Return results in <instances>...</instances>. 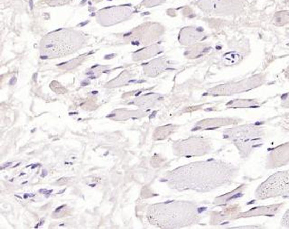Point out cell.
<instances>
[{
	"mask_svg": "<svg viewBox=\"0 0 289 229\" xmlns=\"http://www.w3.org/2000/svg\"><path fill=\"white\" fill-rule=\"evenodd\" d=\"M235 167L217 160L190 163L172 170L166 175L165 181L171 188L177 190L210 192L229 185L237 175Z\"/></svg>",
	"mask_w": 289,
	"mask_h": 229,
	"instance_id": "6da1fadb",
	"label": "cell"
},
{
	"mask_svg": "<svg viewBox=\"0 0 289 229\" xmlns=\"http://www.w3.org/2000/svg\"><path fill=\"white\" fill-rule=\"evenodd\" d=\"M147 218L151 225L162 228H180L200 220V207L185 201H169L149 207Z\"/></svg>",
	"mask_w": 289,
	"mask_h": 229,
	"instance_id": "7a4b0ae2",
	"label": "cell"
},
{
	"mask_svg": "<svg viewBox=\"0 0 289 229\" xmlns=\"http://www.w3.org/2000/svg\"><path fill=\"white\" fill-rule=\"evenodd\" d=\"M87 42V35L77 30H56L42 39L40 56L42 59L62 58L77 52Z\"/></svg>",
	"mask_w": 289,
	"mask_h": 229,
	"instance_id": "3957f363",
	"label": "cell"
},
{
	"mask_svg": "<svg viewBox=\"0 0 289 229\" xmlns=\"http://www.w3.org/2000/svg\"><path fill=\"white\" fill-rule=\"evenodd\" d=\"M224 137L235 144L241 157L245 158L251 154L254 148L261 144L264 130L255 125H245L226 130Z\"/></svg>",
	"mask_w": 289,
	"mask_h": 229,
	"instance_id": "277c9868",
	"label": "cell"
},
{
	"mask_svg": "<svg viewBox=\"0 0 289 229\" xmlns=\"http://www.w3.org/2000/svg\"><path fill=\"white\" fill-rule=\"evenodd\" d=\"M259 200L278 196L289 197V171L277 173L260 185L255 193Z\"/></svg>",
	"mask_w": 289,
	"mask_h": 229,
	"instance_id": "5b68a950",
	"label": "cell"
},
{
	"mask_svg": "<svg viewBox=\"0 0 289 229\" xmlns=\"http://www.w3.org/2000/svg\"><path fill=\"white\" fill-rule=\"evenodd\" d=\"M135 13L131 6L120 5L100 9L96 13V21L102 26H112L132 17Z\"/></svg>",
	"mask_w": 289,
	"mask_h": 229,
	"instance_id": "8992f818",
	"label": "cell"
},
{
	"mask_svg": "<svg viewBox=\"0 0 289 229\" xmlns=\"http://www.w3.org/2000/svg\"><path fill=\"white\" fill-rule=\"evenodd\" d=\"M173 149L174 154L179 156H200L211 151V144L203 137H190L186 140L175 142Z\"/></svg>",
	"mask_w": 289,
	"mask_h": 229,
	"instance_id": "52a82bcc",
	"label": "cell"
},
{
	"mask_svg": "<svg viewBox=\"0 0 289 229\" xmlns=\"http://www.w3.org/2000/svg\"><path fill=\"white\" fill-rule=\"evenodd\" d=\"M265 78L261 75L254 76L237 82H229L223 85L217 86L214 89L208 90L211 95H233L236 93L244 92L262 85Z\"/></svg>",
	"mask_w": 289,
	"mask_h": 229,
	"instance_id": "ba28073f",
	"label": "cell"
},
{
	"mask_svg": "<svg viewBox=\"0 0 289 229\" xmlns=\"http://www.w3.org/2000/svg\"><path fill=\"white\" fill-rule=\"evenodd\" d=\"M162 33L163 27L161 25L157 23H148L135 28L130 34H126L125 38L130 39L132 45H147L159 39Z\"/></svg>",
	"mask_w": 289,
	"mask_h": 229,
	"instance_id": "9c48e42d",
	"label": "cell"
},
{
	"mask_svg": "<svg viewBox=\"0 0 289 229\" xmlns=\"http://www.w3.org/2000/svg\"><path fill=\"white\" fill-rule=\"evenodd\" d=\"M289 163V144H285L275 149L268 156L267 166L269 168L281 167Z\"/></svg>",
	"mask_w": 289,
	"mask_h": 229,
	"instance_id": "30bf717a",
	"label": "cell"
},
{
	"mask_svg": "<svg viewBox=\"0 0 289 229\" xmlns=\"http://www.w3.org/2000/svg\"><path fill=\"white\" fill-rule=\"evenodd\" d=\"M205 37L204 30L199 27L188 26L183 28L179 34V41L183 45H191L200 41Z\"/></svg>",
	"mask_w": 289,
	"mask_h": 229,
	"instance_id": "8fae6325",
	"label": "cell"
},
{
	"mask_svg": "<svg viewBox=\"0 0 289 229\" xmlns=\"http://www.w3.org/2000/svg\"><path fill=\"white\" fill-rule=\"evenodd\" d=\"M169 66L168 62L165 58H156L144 65V72L149 77H156L167 70Z\"/></svg>",
	"mask_w": 289,
	"mask_h": 229,
	"instance_id": "7c38bea8",
	"label": "cell"
},
{
	"mask_svg": "<svg viewBox=\"0 0 289 229\" xmlns=\"http://www.w3.org/2000/svg\"><path fill=\"white\" fill-rule=\"evenodd\" d=\"M162 52H163V48H162L161 45H149V46H147L144 48L141 49L137 52H134L132 58H133L134 61L138 62V61H142V60L149 59V58L155 57Z\"/></svg>",
	"mask_w": 289,
	"mask_h": 229,
	"instance_id": "4fadbf2b",
	"label": "cell"
},
{
	"mask_svg": "<svg viewBox=\"0 0 289 229\" xmlns=\"http://www.w3.org/2000/svg\"><path fill=\"white\" fill-rule=\"evenodd\" d=\"M232 119H208L199 123L195 129H209V128H216L219 126H227L233 124Z\"/></svg>",
	"mask_w": 289,
	"mask_h": 229,
	"instance_id": "5bb4252c",
	"label": "cell"
},
{
	"mask_svg": "<svg viewBox=\"0 0 289 229\" xmlns=\"http://www.w3.org/2000/svg\"><path fill=\"white\" fill-rule=\"evenodd\" d=\"M162 99V97L158 94L149 93L147 95H143L133 100V104L140 107H149L154 106L156 102H158Z\"/></svg>",
	"mask_w": 289,
	"mask_h": 229,
	"instance_id": "9a60e30c",
	"label": "cell"
},
{
	"mask_svg": "<svg viewBox=\"0 0 289 229\" xmlns=\"http://www.w3.org/2000/svg\"><path fill=\"white\" fill-rule=\"evenodd\" d=\"M133 78V74L130 73V71H124L122 73L119 74L118 77L113 79L112 81L107 82L106 84L107 88H118V87H122V86L127 85L130 83L131 79Z\"/></svg>",
	"mask_w": 289,
	"mask_h": 229,
	"instance_id": "2e32d148",
	"label": "cell"
},
{
	"mask_svg": "<svg viewBox=\"0 0 289 229\" xmlns=\"http://www.w3.org/2000/svg\"><path fill=\"white\" fill-rule=\"evenodd\" d=\"M219 0H198L196 5L202 11L208 15H214Z\"/></svg>",
	"mask_w": 289,
	"mask_h": 229,
	"instance_id": "e0dca14e",
	"label": "cell"
},
{
	"mask_svg": "<svg viewBox=\"0 0 289 229\" xmlns=\"http://www.w3.org/2000/svg\"><path fill=\"white\" fill-rule=\"evenodd\" d=\"M258 105L257 100H232L230 103L227 104V107H239V108H245V107H254Z\"/></svg>",
	"mask_w": 289,
	"mask_h": 229,
	"instance_id": "ac0fdd59",
	"label": "cell"
},
{
	"mask_svg": "<svg viewBox=\"0 0 289 229\" xmlns=\"http://www.w3.org/2000/svg\"><path fill=\"white\" fill-rule=\"evenodd\" d=\"M174 126H163V127H159L156 130L155 132V135H154V137L155 139H157V140H161V139H164L166 137H168L170 133L174 132Z\"/></svg>",
	"mask_w": 289,
	"mask_h": 229,
	"instance_id": "d6986e66",
	"label": "cell"
},
{
	"mask_svg": "<svg viewBox=\"0 0 289 229\" xmlns=\"http://www.w3.org/2000/svg\"><path fill=\"white\" fill-rule=\"evenodd\" d=\"M273 23L276 26H284L285 24L289 23V12L281 11L278 12L275 15Z\"/></svg>",
	"mask_w": 289,
	"mask_h": 229,
	"instance_id": "ffe728a7",
	"label": "cell"
},
{
	"mask_svg": "<svg viewBox=\"0 0 289 229\" xmlns=\"http://www.w3.org/2000/svg\"><path fill=\"white\" fill-rule=\"evenodd\" d=\"M209 48L205 45H200L199 46H196V49H191V50H187V52L186 55L192 57V58H195L198 56L204 54V52H207Z\"/></svg>",
	"mask_w": 289,
	"mask_h": 229,
	"instance_id": "44dd1931",
	"label": "cell"
},
{
	"mask_svg": "<svg viewBox=\"0 0 289 229\" xmlns=\"http://www.w3.org/2000/svg\"><path fill=\"white\" fill-rule=\"evenodd\" d=\"M85 59L84 58V55L81 56V57H77L75 59L71 60L70 62H68L66 63H63L62 66H60L61 69H63V70H70V69H74L75 67H77L79 65V63H82L83 60Z\"/></svg>",
	"mask_w": 289,
	"mask_h": 229,
	"instance_id": "7402d4cb",
	"label": "cell"
},
{
	"mask_svg": "<svg viewBox=\"0 0 289 229\" xmlns=\"http://www.w3.org/2000/svg\"><path fill=\"white\" fill-rule=\"evenodd\" d=\"M75 0H44L45 4L51 6V7H58L63 5L70 4L71 2H75Z\"/></svg>",
	"mask_w": 289,
	"mask_h": 229,
	"instance_id": "603a6c76",
	"label": "cell"
},
{
	"mask_svg": "<svg viewBox=\"0 0 289 229\" xmlns=\"http://www.w3.org/2000/svg\"><path fill=\"white\" fill-rule=\"evenodd\" d=\"M164 0H143L141 2V6H144L146 8H153L163 3Z\"/></svg>",
	"mask_w": 289,
	"mask_h": 229,
	"instance_id": "cb8c5ba5",
	"label": "cell"
},
{
	"mask_svg": "<svg viewBox=\"0 0 289 229\" xmlns=\"http://www.w3.org/2000/svg\"><path fill=\"white\" fill-rule=\"evenodd\" d=\"M281 106L285 108H289V93L282 96Z\"/></svg>",
	"mask_w": 289,
	"mask_h": 229,
	"instance_id": "d4e9b609",
	"label": "cell"
},
{
	"mask_svg": "<svg viewBox=\"0 0 289 229\" xmlns=\"http://www.w3.org/2000/svg\"><path fill=\"white\" fill-rule=\"evenodd\" d=\"M281 224L284 227L289 228V211L284 215V217L282 218Z\"/></svg>",
	"mask_w": 289,
	"mask_h": 229,
	"instance_id": "484cf974",
	"label": "cell"
},
{
	"mask_svg": "<svg viewBox=\"0 0 289 229\" xmlns=\"http://www.w3.org/2000/svg\"><path fill=\"white\" fill-rule=\"evenodd\" d=\"M285 75H286V77L289 79V68L286 70V72H285Z\"/></svg>",
	"mask_w": 289,
	"mask_h": 229,
	"instance_id": "4316f807",
	"label": "cell"
},
{
	"mask_svg": "<svg viewBox=\"0 0 289 229\" xmlns=\"http://www.w3.org/2000/svg\"><path fill=\"white\" fill-rule=\"evenodd\" d=\"M93 2H100V1H102V0H92Z\"/></svg>",
	"mask_w": 289,
	"mask_h": 229,
	"instance_id": "83f0119b",
	"label": "cell"
},
{
	"mask_svg": "<svg viewBox=\"0 0 289 229\" xmlns=\"http://www.w3.org/2000/svg\"><path fill=\"white\" fill-rule=\"evenodd\" d=\"M285 2H286L287 4H289V0H285Z\"/></svg>",
	"mask_w": 289,
	"mask_h": 229,
	"instance_id": "f1b7e54d",
	"label": "cell"
}]
</instances>
